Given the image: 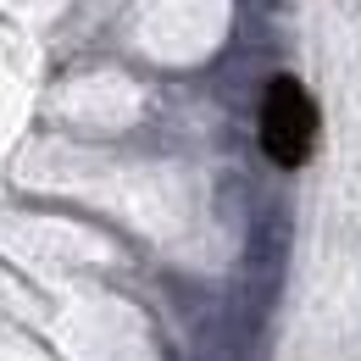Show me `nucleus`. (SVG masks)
<instances>
[{"label":"nucleus","instance_id":"obj_1","mask_svg":"<svg viewBox=\"0 0 361 361\" xmlns=\"http://www.w3.org/2000/svg\"><path fill=\"white\" fill-rule=\"evenodd\" d=\"M317 145V106L295 78H272L262 94V150L278 167H300Z\"/></svg>","mask_w":361,"mask_h":361}]
</instances>
